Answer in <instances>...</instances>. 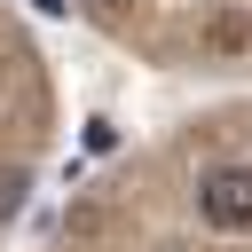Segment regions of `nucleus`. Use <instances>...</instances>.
<instances>
[{"mask_svg":"<svg viewBox=\"0 0 252 252\" xmlns=\"http://www.w3.org/2000/svg\"><path fill=\"white\" fill-rule=\"evenodd\" d=\"M197 213L213 228H252V165H213L197 181Z\"/></svg>","mask_w":252,"mask_h":252,"instance_id":"nucleus-1","label":"nucleus"}]
</instances>
